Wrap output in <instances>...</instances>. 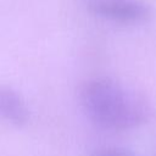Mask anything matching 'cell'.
<instances>
[{"instance_id":"277c9868","label":"cell","mask_w":156,"mask_h":156,"mask_svg":"<svg viewBox=\"0 0 156 156\" xmlns=\"http://www.w3.org/2000/svg\"><path fill=\"white\" fill-rule=\"evenodd\" d=\"M91 156H138V155H135L133 151L124 147L108 146V147H102L95 151Z\"/></svg>"},{"instance_id":"3957f363","label":"cell","mask_w":156,"mask_h":156,"mask_svg":"<svg viewBox=\"0 0 156 156\" xmlns=\"http://www.w3.org/2000/svg\"><path fill=\"white\" fill-rule=\"evenodd\" d=\"M0 118L23 127L30 119V111L24 98L15 89L0 85Z\"/></svg>"},{"instance_id":"6da1fadb","label":"cell","mask_w":156,"mask_h":156,"mask_svg":"<svg viewBox=\"0 0 156 156\" xmlns=\"http://www.w3.org/2000/svg\"><path fill=\"white\" fill-rule=\"evenodd\" d=\"M79 102L93 123L108 130L134 129L150 117L146 98L110 77L87 80L79 89Z\"/></svg>"},{"instance_id":"7a4b0ae2","label":"cell","mask_w":156,"mask_h":156,"mask_svg":"<svg viewBox=\"0 0 156 156\" xmlns=\"http://www.w3.org/2000/svg\"><path fill=\"white\" fill-rule=\"evenodd\" d=\"M89 10L98 17L121 24L143 23L151 16L149 5L141 0H93Z\"/></svg>"}]
</instances>
